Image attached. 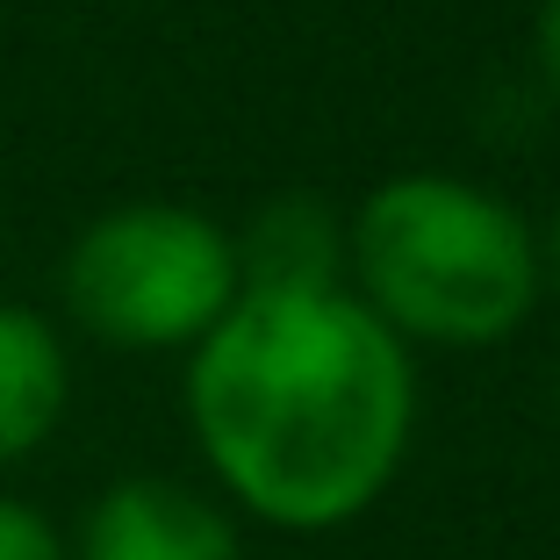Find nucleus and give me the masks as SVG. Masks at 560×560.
<instances>
[{"mask_svg": "<svg viewBox=\"0 0 560 560\" xmlns=\"http://www.w3.org/2000/svg\"><path fill=\"white\" fill-rule=\"evenodd\" d=\"M417 360L352 288L237 295L187 352V431L215 489L273 532H346L388 495Z\"/></svg>", "mask_w": 560, "mask_h": 560, "instance_id": "nucleus-1", "label": "nucleus"}, {"mask_svg": "<svg viewBox=\"0 0 560 560\" xmlns=\"http://www.w3.org/2000/svg\"><path fill=\"white\" fill-rule=\"evenodd\" d=\"M346 288L402 346L481 352L525 330L546 259L517 201L453 173H396L346 215Z\"/></svg>", "mask_w": 560, "mask_h": 560, "instance_id": "nucleus-2", "label": "nucleus"}, {"mask_svg": "<svg viewBox=\"0 0 560 560\" xmlns=\"http://www.w3.org/2000/svg\"><path fill=\"white\" fill-rule=\"evenodd\" d=\"M58 295L86 338L116 352H195L245 280L215 215L187 201H122L72 237Z\"/></svg>", "mask_w": 560, "mask_h": 560, "instance_id": "nucleus-3", "label": "nucleus"}, {"mask_svg": "<svg viewBox=\"0 0 560 560\" xmlns=\"http://www.w3.org/2000/svg\"><path fill=\"white\" fill-rule=\"evenodd\" d=\"M72 560H245V532L215 495L165 475H130L94 495Z\"/></svg>", "mask_w": 560, "mask_h": 560, "instance_id": "nucleus-4", "label": "nucleus"}, {"mask_svg": "<svg viewBox=\"0 0 560 560\" xmlns=\"http://www.w3.org/2000/svg\"><path fill=\"white\" fill-rule=\"evenodd\" d=\"M237 245V280L252 295H310V288H346V215L316 195H280L252 215Z\"/></svg>", "mask_w": 560, "mask_h": 560, "instance_id": "nucleus-5", "label": "nucleus"}, {"mask_svg": "<svg viewBox=\"0 0 560 560\" xmlns=\"http://www.w3.org/2000/svg\"><path fill=\"white\" fill-rule=\"evenodd\" d=\"M72 360L44 310L0 302V467H22L50 431L66 424Z\"/></svg>", "mask_w": 560, "mask_h": 560, "instance_id": "nucleus-6", "label": "nucleus"}, {"mask_svg": "<svg viewBox=\"0 0 560 560\" xmlns=\"http://www.w3.org/2000/svg\"><path fill=\"white\" fill-rule=\"evenodd\" d=\"M0 560H72V539L36 503L0 495Z\"/></svg>", "mask_w": 560, "mask_h": 560, "instance_id": "nucleus-7", "label": "nucleus"}, {"mask_svg": "<svg viewBox=\"0 0 560 560\" xmlns=\"http://www.w3.org/2000/svg\"><path fill=\"white\" fill-rule=\"evenodd\" d=\"M539 66H546V80L560 86V0L539 8Z\"/></svg>", "mask_w": 560, "mask_h": 560, "instance_id": "nucleus-8", "label": "nucleus"}, {"mask_svg": "<svg viewBox=\"0 0 560 560\" xmlns=\"http://www.w3.org/2000/svg\"><path fill=\"white\" fill-rule=\"evenodd\" d=\"M539 259H546V273L560 280V201H553V215H546V231H539Z\"/></svg>", "mask_w": 560, "mask_h": 560, "instance_id": "nucleus-9", "label": "nucleus"}, {"mask_svg": "<svg viewBox=\"0 0 560 560\" xmlns=\"http://www.w3.org/2000/svg\"><path fill=\"white\" fill-rule=\"evenodd\" d=\"M553 402H560V381H553Z\"/></svg>", "mask_w": 560, "mask_h": 560, "instance_id": "nucleus-10", "label": "nucleus"}]
</instances>
